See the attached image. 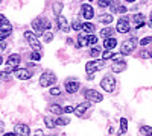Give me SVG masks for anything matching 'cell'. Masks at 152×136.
Here are the masks:
<instances>
[{
    "mask_svg": "<svg viewBox=\"0 0 152 136\" xmlns=\"http://www.w3.org/2000/svg\"><path fill=\"white\" fill-rule=\"evenodd\" d=\"M107 64V60L105 59H94V60H90V62H87L85 64V71L87 74H94L97 73L99 70H102Z\"/></svg>",
    "mask_w": 152,
    "mask_h": 136,
    "instance_id": "1",
    "label": "cell"
},
{
    "mask_svg": "<svg viewBox=\"0 0 152 136\" xmlns=\"http://www.w3.org/2000/svg\"><path fill=\"white\" fill-rule=\"evenodd\" d=\"M100 88L105 89L107 92H113L116 89V77H113V74L104 76V79L100 80Z\"/></svg>",
    "mask_w": 152,
    "mask_h": 136,
    "instance_id": "2",
    "label": "cell"
},
{
    "mask_svg": "<svg viewBox=\"0 0 152 136\" xmlns=\"http://www.w3.org/2000/svg\"><path fill=\"white\" fill-rule=\"evenodd\" d=\"M135 47H137V38H135V36H132V38L123 41V44H122V47H120V53H122L123 56L131 55V53L135 50Z\"/></svg>",
    "mask_w": 152,
    "mask_h": 136,
    "instance_id": "3",
    "label": "cell"
},
{
    "mask_svg": "<svg viewBox=\"0 0 152 136\" xmlns=\"http://www.w3.org/2000/svg\"><path fill=\"white\" fill-rule=\"evenodd\" d=\"M24 40L29 42V45L34 48L35 52H41V44H40V41H38V36L34 32H31V30L24 32Z\"/></svg>",
    "mask_w": 152,
    "mask_h": 136,
    "instance_id": "4",
    "label": "cell"
},
{
    "mask_svg": "<svg viewBox=\"0 0 152 136\" xmlns=\"http://www.w3.org/2000/svg\"><path fill=\"white\" fill-rule=\"evenodd\" d=\"M56 82V76L52 73V71H44L40 77V85L43 88H47V86H52L53 83Z\"/></svg>",
    "mask_w": 152,
    "mask_h": 136,
    "instance_id": "5",
    "label": "cell"
},
{
    "mask_svg": "<svg viewBox=\"0 0 152 136\" xmlns=\"http://www.w3.org/2000/svg\"><path fill=\"white\" fill-rule=\"evenodd\" d=\"M84 97H85V100H88L90 103H100L104 100L102 94L97 92L96 89H85L84 91Z\"/></svg>",
    "mask_w": 152,
    "mask_h": 136,
    "instance_id": "6",
    "label": "cell"
},
{
    "mask_svg": "<svg viewBox=\"0 0 152 136\" xmlns=\"http://www.w3.org/2000/svg\"><path fill=\"white\" fill-rule=\"evenodd\" d=\"M20 62H21V58H20V55H17V53L11 55V56L6 59V67H8L6 70H8V71H15V70L18 68Z\"/></svg>",
    "mask_w": 152,
    "mask_h": 136,
    "instance_id": "7",
    "label": "cell"
},
{
    "mask_svg": "<svg viewBox=\"0 0 152 136\" xmlns=\"http://www.w3.org/2000/svg\"><path fill=\"white\" fill-rule=\"evenodd\" d=\"M131 29V24H129V18L128 17H120L117 20V26H116V30L119 33H128Z\"/></svg>",
    "mask_w": 152,
    "mask_h": 136,
    "instance_id": "8",
    "label": "cell"
},
{
    "mask_svg": "<svg viewBox=\"0 0 152 136\" xmlns=\"http://www.w3.org/2000/svg\"><path fill=\"white\" fill-rule=\"evenodd\" d=\"M12 32V26H11V23L3 18L2 21H0V40H5L6 36Z\"/></svg>",
    "mask_w": 152,
    "mask_h": 136,
    "instance_id": "9",
    "label": "cell"
},
{
    "mask_svg": "<svg viewBox=\"0 0 152 136\" xmlns=\"http://www.w3.org/2000/svg\"><path fill=\"white\" fill-rule=\"evenodd\" d=\"M81 14H82V17H84L85 20H91V18L94 17V9H93L91 5L84 3V5L81 6Z\"/></svg>",
    "mask_w": 152,
    "mask_h": 136,
    "instance_id": "10",
    "label": "cell"
},
{
    "mask_svg": "<svg viewBox=\"0 0 152 136\" xmlns=\"http://www.w3.org/2000/svg\"><path fill=\"white\" fill-rule=\"evenodd\" d=\"M56 24H58V29H61L62 32H70V24L67 21L66 17H62V15H58L56 17Z\"/></svg>",
    "mask_w": 152,
    "mask_h": 136,
    "instance_id": "11",
    "label": "cell"
},
{
    "mask_svg": "<svg viewBox=\"0 0 152 136\" xmlns=\"http://www.w3.org/2000/svg\"><path fill=\"white\" fill-rule=\"evenodd\" d=\"M14 133H15L17 136H29V135H31V129H29V126H26V124H17V126L14 127Z\"/></svg>",
    "mask_w": 152,
    "mask_h": 136,
    "instance_id": "12",
    "label": "cell"
},
{
    "mask_svg": "<svg viewBox=\"0 0 152 136\" xmlns=\"http://www.w3.org/2000/svg\"><path fill=\"white\" fill-rule=\"evenodd\" d=\"M79 88H81V83L78 80H67L66 82V91L69 94H75Z\"/></svg>",
    "mask_w": 152,
    "mask_h": 136,
    "instance_id": "13",
    "label": "cell"
},
{
    "mask_svg": "<svg viewBox=\"0 0 152 136\" xmlns=\"http://www.w3.org/2000/svg\"><path fill=\"white\" fill-rule=\"evenodd\" d=\"M14 74H15V77L17 79H20V80H28V79H31V71L29 70H26V68H17L15 71H14Z\"/></svg>",
    "mask_w": 152,
    "mask_h": 136,
    "instance_id": "14",
    "label": "cell"
},
{
    "mask_svg": "<svg viewBox=\"0 0 152 136\" xmlns=\"http://www.w3.org/2000/svg\"><path fill=\"white\" fill-rule=\"evenodd\" d=\"M90 107V101H84V103H81V104H78L75 107V112L73 114H76V117H82L85 112H87V109Z\"/></svg>",
    "mask_w": 152,
    "mask_h": 136,
    "instance_id": "15",
    "label": "cell"
},
{
    "mask_svg": "<svg viewBox=\"0 0 152 136\" xmlns=\"http://www.w3.org/2000/svg\"><path fill=\"white\" fill-rule=\"evenodd\" d=\"M125 68H126V62L125 60H114L113 62V65H111V71L113 73H122V71H125Z\"/></svg>",
    "mask_w": 152,
    "mask_h": 136,
    "instance_id": "16",
    "label": "cell"
},
{
    "mask_svg": "<svg viewBox=\"0 0 152 136\" xmlns=\"http://www.w3.org/2000/svg\"><path fill=\"white\" fill-rule=\"evenodd\" d=\"M32 32H34L37 36H41V35L44 33V29H43V26H41L40 18H37V20L32 21Z\"/></svg>",
    "mask_w": 152,
    "mask_h": 136,
    "instance_id": "17",
    "label": "cell"
},
{
    "mask_svg": "<svg viewBox=\"0 0 152 136\" xmlns=\"http://www.w3.org/2000/svg\"><path fill=\"white\" fill-rule=\"evenodd\" d=\"M132 21H134V26H135V29H140V27H143L145 26V15L143 14H135V15H132Z\"/></svg>",
    "mask_w": 152,
    "mask_h": 136,
    "instance_id": "18",
    "label": "cell"
},
{
    "mask_svg": "<svg viewBox=\"0 0 152 136\" xmlns=\"http://www.w3.org/2000/svg\"><path fill=\"white\" fill-rule=\"evenodd\" d=\"M117 45V40L114 38V36H110V38H105L104 41V47H105V50H113L114 47Z\"/></svg>",
    "mask_w": 152,
    "mask_h": 136,
    "instance_id": "19",
    "label": "cell"
},
{
    "mask_svg": "<svg viewBox=\"0 0 152 136\" xmlns=\"http://www.w3.org/2000/svg\"><path fill=\"white\" fill-rule=\"evenodd\" d=\"M49 112L59 117V115L64 114V107H61L59 104H50V106H49Z\"/></svg>",
    "mask_w": 152,
    "mask_h": 136,
    "instance_id": "20",
    "label": "cell"
},
{
    "mask_svg": "<svg viewBox=\"0 0 152 136\" xmlns=\"http://www.w3.org/2000/svg\"><path fill=\"white\" fill-rule=\"evenodd\" d=\"M44 124H46L47 129H55L56 127V119L52 118V117H46L44 118Z\"/></svg>",
    "mask_w": 152,
    "mask_h": 136,
    "instance_id": "21",
    "label": "cell"
},
{
    "mask_svg": "<svg viewBox=\"0 0 152 136\" xmlns=\"http://www.w3.org/2000/svg\"><path fill=\"white\" fill-rule=\"evenodd\" d=\"M94 29H96V27H94V24L88 23V21H87V23H82V30H84L85 33L90 35V33H93V32H94Z\"/></svg>",
    "mask_w": 152,
    "mask_h": 136,
    "instance_id": "22",
    "label": "cell"
},
{
    "mask_svg": "<svg viewBox=\"0 0 152 136\" xmlns=\"http://www.w3.org/2000/svg\"><path fill=\"white\" fill-rule=\"evenodd\" d=\"M114 35V30L111 29V27H105V29H102L100 30V36L105 40V38H110V36H113Z\"/></svg>",
    "mask_w": 152,
    "mask_h": 136,
    "instance_id": "23",
    "label": "cell"
},
{
    "mask_svg": "<svg viewBox=\"0 0 152 136\" xmlns=\"http://www.w3.org/2000/svg\"><path fill=\"white\" fill-rule=\"evenodd\" d=\"M85 45H88L87 36L82 35V33H79V36H78V44H76V47H85Z\"/></svg>",
    "mask_w": 152,
    "mask_h": 136,
    "instance_id": "24",
    "label": "cell"
},
{
    "mask_svg": "<svg viewBox=\"0 0 152 136\" xmlns=\"http://www.w3.org/2000/svg\"><path fill=\"white\" fill-rule=\"evenodd\" d=\"M126 130H128V119L126 118H120V133H126Z\"/></svg>",
    "mask_w": 152,
    "mask_h": 136,
    "instance_id": "25",
    "label": "cell"
},
{
    "mask_svg": "<svg viewBox=\"0 0 152 136\" xmlns=\"http://www.w3.org/2000/svg\"><path fill=\"white\" fill-rule=\"evenodd\" d=\"M113 15L111 14H104V15H100V23H104V24H110L113 23Z\"/></svg>",
    "mask_w": 152,
    "mask_h": 136,
    "instance_id": "26",
    "label": "cell"
},
{
    "mask_svg": "<svg viewBox=\"0 0 152 136\" xmlns=\"http://www.w3.org/2000/svg\"><path fill=\"white\" fill-rule=\"evenodd\" d=\"M140 133L145 136H152V127L151 126H142L140 127Z\"/></svg>",
    "mask_w": 152,
    "mask_h": 136,
    "instance_id": "27",
    "label": "cell"
},
{
    "mask_svg": "<svg viewBox=\"0 0 152 136\" xmlns=\"http://www.w3.org/2000/svg\"><path fill=\"white\" fill-rule=\"evenodd\" d=\"M69 122H70V119L66 118V117H61V115H59V117L56 118V126H67Z\"/></svg>",
    "mask_w": 152,
    "mask_h": 136,
    "instance_id": "28",
    "label": "cell"
},
{
    "mask_svg": "<svg viewBox=\"0 0 152 136\" xmlns=\"http://www.w3.org/2000/svg\"><path fill=\"white\" fill-rule=\"evenodd\" d=\"M87 41H88V45H96L97 44V36L96 35H93V33H90V35H88L87 36Z\"/></svg>",
    "mask_w": 152,
    "mask_h": 136,
    "instance_id": "29",
    "label": "cell"
},
{
    "mask_svg": "<svg viewBox=\"0 0 152 136\" xmlns=\"http://www.w3.org/2000/svg\"><path fill=\"white\" fill-rule=\"evenodd\" d=\"M61 11H62V3H59V2L55 3L53 5V14L58 17V15H61Z\"/></svg>",
    "mask_w": 152,
    "mask_h": 136,
    "instance_id": "30",
    "label": "cell"
},
{
    "mask_svg": "<svg viewBox=\"0 0 152 136\" xmlns=\"http://www.w3.org/2000/svg\"><path fill=\"white\" fill-rule=\"evenodd\" d=\"M43 38H44L46 42H52V40H53V33H52V32H49V30H46V32L43 33Z\"/></svg>",
    "mask_w": 152,
    "mask_h": 136,
    "instance_id": "31",
    "label": "cell"
},
{
    "mask_svg": "<svg viewBox=\"0 0 152 136\" xmlns=\"http://www.w3.org/2000/svg\"><path fill=\"white\" fill-rule=\"evenodd\" d=\"M97 5H99L100 8H107V6H111V5H113V0H99Z\"/></svg>",
    "mask_w": 152,
    "mask_h": 136,
    "instance_id": "32",
    "label": "cell"
},
{
    "mask_svg": "<svg viewBox=\"0 0 152 136\" xmlns=\"http://www.w3.org/2000/svg\"><path fill=\"white\" fill-rule=\"evenodd\" d=\"M0 79L2 80H9L11 79V71H0Z\"/></svg>",
    "mask_w": 152,
    "mask_h": 136,
    "instance_id": "33",
    "label": "cell"
},
{
    "mask_svg": "<svg viewBox=\"0 0 152 136\" xmlns=\"http://www.w3.org/2000/svg\"><path fill=\"white\" fill-rule=\"evenodd\" d=\"M40 21H41V26H43L44 30H49L50 29V21L47 18H40Z\"/></svg>",
    "mask_w": 152,
    "mask_h": 136,
    "instance_id": "34",
    "label": "cell"
},
{
    "mask_svg": "<svg viewBox=\"0 0 152 136\" xmlns=\"http://www.w3.org/2000/svg\"><path fill=\"white\" fill-rule=\"evenodd\" d=\"M50 95H59L61 94V89H59V86H52V88L49 89Z\"/></svg>",
    "mask_w": 152,
    "mask_h": 136,
    "instance_id": "35",
    "label": "cell"
},
{
    "mask_svg": "<svg viewBox=\"0 0 152 136\" xmlns=\"http://www.w3.org/2000/svg\"><path fill=\"white\" fill-rule=\"evenodd\" d=\"M99 55H100V50H99L96 45H93V48L90 50V56H91V58H97Z\"/></svg>",
    "mask_w": 152,
    "mask_h": 136,
    "instance_id": "36",
    "label": "cell"
},
{
    "mask_svg": "<svg viewBox=\"0 0 152 136\" xmlns=\"http://www.w3.org/2000/svg\"><path fill=\"white\" fill-rule=\"evenodd\" d=\"M113 56H114V53H113L111 50H105V52L102 53V59H105V60H108V59H113Z\"/></svg>",
    "mask_w": 152,
    "mask_h": 136,
    "instance_id": "37",
    "label": "cell"
},
{
    "mask_svg": "<svg viewBox=\"0 0 152 136\" xmlns=\"http://www.w3.org/2000/svg\"><path fill=\"white\" fill-rule=\"evenodd\" d=\"M72 29H73V30H81V29H82V24L79 23V20H75V21L72 23Z\"/></svg>",
    "mask_w": 152,
    "mask_h": 136,
    "instance_id": "38",
    "label": "cell"
},
{
    "mask_svg": "<svg viewBox=\"0 0 152 136\" xmlns=\"http://www.w3.org/2000/svg\"><path fill=\"white\" fill-rule=\"evenodd\" d=\"M31 59H32V60H40V59H41V53H40V52L31 53Z\"/></svg>",
    "mask_w": 152,
    "mask_h": 136,
    "instance_id": "39",
    "label": "cell"
},
{
    "mask_svg": "<svg viewBox=\"0 0 152 136\" xmlns=\"http://www.w3.org/2000/svg\"><path fill=\"white\" fill-rule=\"evenodd\" d=\"M151 41H152L151 36H145L143 40H140V45H148V44H151Z\"/></svg>",
    "mask_w": 152,
    "mask_h": 136,
    "instance_id": "40",
    "label": "cell"
},
{
    "mask_svg": "<svg viewBox=\"0 0 152 136\" xmlns=\"http://www.w3.org/2000/svg\"><path fill=\"white\" fill-rule=\"evenodd\" d=\"M6 45H8V44H6V41H5V40H0V53H2V52L5 50V48H6Z\"/></svg>",
    "mask_w": 152,
    "mask_h": 136,
    "instance_id": "41",
    "label": "cell"
},
{
    "mask_svg": "<svg viewBox=\"0 0 152 136\" xmlns=\"http://www.w3.org/2000/svg\"><path fill=\"white\" fill-rule=\"evenodd\" d=\"M72 112H75V107L73 106H66L64 107V114H72Z\"/></svg>",
    "mask_w": 152,
    "mask_h": 136,
    "instance_id": "42",
    "label": "cell"
},
{
    "mask_svg": "<svg viewBox=\"0 0 152 136\" xmlns=\"http://www.w3.org/2000/svg\"><path fill=\"white\" fill-rule=\"evenodd\" d=\"M116 11H117V12H120V14H125V12L128 11V8H125V6H119V8H116Z\"/></svg>",
    "mask_w": 152,
    "mask_h": 136,
    "instance_id": "43",
    "label": "cell"
},
{
    "mask_svg": "<svg viewBox=\"0 0 152 136\" xmlns=\"http://www.w3.org/2000/svg\"><path fill=\"white\" fill-rule=\"evenodd\" d=\"M3 136H17V135H15L14 132H9V133H5Z\"/></svg>",
    "mask_w": 152,
    "mask_h": 136,
    "instance_id": "44",
    "label": "cell"
},
{
    "mask_svg": "<svg viewBox=\"0 0 152 136\" xmlns=\"http://www.w3.org/2000/svg\"><path fill=\"white\" fill-rule=\"evenodd\" d=\"M149 24L152 26V11H151V14H149Z\"/></svg>",
    "mask_w": 152,
    "mask_h": 136,
    "instance_id": "45",
    "label": "cell"
},
{
    "mask_svg": "<svg viewBox=\"0 0 152 136\" xmlns=\"http://www.w3.org/2000/svg\"><path fill=\"white\" fill-rule=\"evenodd\" d=\"M3 64V58H2V55H0V65Z\"/></svg>",
    "mask_w": 152,
    "mask_h": 136,
    "instance_id": "46",
    "label": "cell"
},
{
    "mask_svg": "<svg viewBox=\"0 0 152 136\" xmlns=\"http://www.w3.org/2000/svg\"><path fill=\"white\" fill-rule=\"evenodd\" d=\"M3 18H5V15H3V14H0V21H2Z\"/></svg>",
    "mask_w": 152,
    "mask_h": 136,
    "instance_id": "47",
    "label": "cell"
},
{
    "mask_svg": "<svg viewBox=\"0 0 152 136\" xmlns=\"http://www.w3.org/2000/svg\"><path fill=\"white\" fill-rule=\"evenodd\" d=\"M125 2H129V3H134V2H135V0H125Z\"/></svg>",
    "mask_w": 152,
    "mask_h": 136,
    "instance_id": "48",
    "label": "cell"
},
{
    "mask_svg": "<svg viewBox=\"0 0 152 136\" xmlns=\"http://www.w3.org/2000/svg\"><path fill=\"white\" fill-rule=\"evenodd\" d=\"M50 136H56V135H50Z\"/></svg>",
    "mask_w": 152,
    "mask_h": 136,
    "instance_id": "49",
    "label": "cell"
},
{
    "mask_svg": "<svg viewBox=\"0 0 152 136\" xmlns=\"http://www.w3.org/2000/svg\"><path fill=\"white\" fill-rule=\"evenodd\" d=\"M0 2H2V0H0Z\"/></svg>",
    "mask_w": 152,
    "mask_h": 136,
    "instance_id": "50",
    "label": "cell"
}]
</instances>
